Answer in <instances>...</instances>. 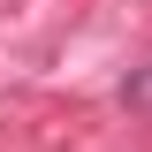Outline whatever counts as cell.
<instances>
[{
  "label": "cell",
  "mask_w": 152,
  "mask_h": 152,
  "mask_svg": "<svg viewBox=\"0 0 152 152\" xmlns=\"http://www.w3.org/2000/svg\"><path fill=\"white\" fill-rule=\"evenodd\" d=\"M122 107H137V114H152V61L122 76Z\"/></svg>",
  "instance_id": "cell-1"
}]
</instances>
